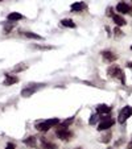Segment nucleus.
Wrapping results in <instances>:
<instances>
[{
  "instance_id": "nucleus-8",
  "label": "nucleus",
  "mask_w": 132,
  "mask_h": 149,
  "mask_svg": "<svg viewBox=\"0 0 132 149\" xmlns=\"http://www.w3.org/2000/svg\"><path fill=\"white\" fill-rule=\"evenodd\" d=\"M111 106H107V104H99L96 107V113L98 115H107V113L111 112Z\"/></svg>"
},
{
  "instance_id": "nucleus-27",
  "label": "nucleus",
  "mask_w": 132,
  "mask_h": 149,
  "mask_svg": "<svg viewBox=\"0 0 132 149\" xmlns=\"http://www.w3.org/2000/svg\"><path fill=\"white\" fill-rule=\"evenodd\" d=\"M75 149H82V148H75Z\"/></svg>"
},
{
  "instance_id": "nucleus-30",
  "label": "nucleus",
  "mask_w": 132,
  "mask_h": 149,
  "mask_svg": "<svg viewBox=\"0 0 132 149\" xmlns=\"http://www.w3.org/2000/svg\"><path fill=\"white\" fill-rule=\"evenodd\" d=\"M0 1H1V0H0Z\"/></svg>"
},
{
  "instance_id": "nucleus-26",
  "label": "nucleus",
  "mask_w": 132,
  "mask_h": 149,
  "mask_svg": "<svg viewBox=\"0 0 132 149\" xmlns=\"http://www.w3.org/2000/svg\"><path fill=\"white\" fill-rule=\"evenodd\" d=\"M128 68H129V69H132V62H129V63H128Z\"/></svg>"
},
{
  "instance_id": "nucleus-17",
  "label": "nucleus",
  "mask_w": 132,
  "mask_h": 149,
  "mask_svg": "<svg viewBox=\"0 0 132 149\" xmlns=\"http://www.w3.org/2000/svg\"><path fill=\"white\" fill-rule=\"evenodd\" d=\"M23 34L25 37H28V38H33V40H42V37L40 36V34H36L33 33V32H23Z\"/></svg>"
},
{
  "instance_id": "nucleus-16",
  "label": "nucleus",
  "mask_w": 132,
  "mask_h": 149,
  "mask_svg": "<svg viewBox=\"0 0 132 149\" xmlns=\"http://www.w3.org/2000/svg\"><path fill=\"white\" fill-rule=\"evenodd\" d=\"M24 144H25V145H28V146H31V148H34V146H36V144H37V140H36V137H34V136H31V137H28V139H25V140H24Z\"/></svg>"
},
{
  "instance_id": "nucleus-20",
  "label": "nucleus",
  "mask_w": 132,
  "mask_h": 149,
  "mask_svg": "<svg viewBox=\"0 0 132 149\" xmlns=\"http://www.w3.org/2000/svg\"><path fill=\"white\" fill-rule=\"evenodd\" d=\"M12 28H13V24H6V25H4V32H6V33H8Z\"/></svg>"
},
{
  "instance_id": "nucleus-14",
  "label": "nucleus",
  "mask_w": 132,
  "mask_h": 149,
  "mask_svg": "<svg viewBox=\"0 0 132 149\" xmlns=\"http://www.w3.org/2000/svg\"><path fill=\"white\" fill-rule=\"evenodd\" d=\"M7 19H8L9 21H19V20H23L24 16L21 13H19V12H11V13L7 16Z\"/></svg>"
},
{
  "instance_id": "nucleus-12",
  "label": "nucleus",
  "mask_w": 132,
  "mask_h": 149,
  "mask_svg": "<svg viewBox=\"0 0 132 149\" xmlns=\"http://www.w3.org/2000/svg\"><path fill=\"white\" fill-rule=\"evenodd\" d=\"M70 8L73 12H82L83 9H86V4H85L83 1H77V3L71 4Z\"/></svg>"
},
{
  "instance_id": "nucleus-23",
  "label": "nucleus",
  "mask_w": 132,
  "mask_h": 149,
  "mask_svg": "<svg viewBox=\"0 0 132 149\" xmlns=\"http://www.w3.org/2000/svg\"><path fill=\"white\" fill-rule=\"evenodd\" d=\"M37 49H45V50H48V49H50V46H41V45H38V46H36Z\"/></svg>"
},
{
  "instance_id": "nucleus-28",
  "label": "nucleus",
  "mask_w": 132,
  "mask_h": 149,
  "mask_svg": "<svg viewBox=\"0 0 132 149\" xmlns=\"http://www.w3.org/2000/svg\"><path fill=\"white\" fill-rule=\"evenodd\" d=\"M108 149H112V148H108Z\"/></svg>"
},
{
  "instance_id": "nucleus-4",
  "label": "nucleus",
  "mask_w": 132,
  "mask_h": 149,
  "mask_svg": "<svg viewBox=\"0 0 132 149\" xmlns=\"http://www.w3.org/2000/svg\"><path fill=\"white\" fill-rule=\"evenodd\" d=\"M132 116V107L131 106H126V107L122 108V111L119 112V116H118V123L120 124H124L129 118Z\"/></svg>"
},
{
  "instance_id": "nucleus-6",
  "label": "nucleus",
  "mask_w": 132,
  "mask_h": 149,
  "mask_svg": "<svg viewBox=\"0 0 132 149\" xmlns=\"http://www.w3.org/2000/svg\"><path fill=\"white\" fill-rule=\"evenodd\" d=\"M116 11L120 15H132V8L129 4H127L126 1H120L116 4Z\"/></svg>"
},
{
  "instance_id": "nucleus-13",
  "label": "nucleus",
  "mask_w": 132,
  "mask_h": 149,
  "mask_svg": "<svg viewBox=\"0 0 132 149\" xmlns=\"http://www.w3.org/2000/svg\"><path fill=\"white\" fill-rule=\"evenodd\" d=\"M19 82V78L15 75H6V79H4V86H12V84L17 83Z\"/></svg>"
},
{
  "instance_id": "nucleus-15",
  "label": "nucleus",
  "mask_w": 132,
  "mask_h": 149,
  "mask_svg": "<svg viewBox=\"0 0 132 149\" xmlns=\"http://www.w3.org/2000/svg\"><path fill=\"white\" fill-rule=\"evenodd\" d=\"M61 25L62 26H66V28H75V24H74V21L73 20H70V19H64V20H61Z\"/></svg>"
},
{
  "instance_id": "nucleus-1",
  "label": "nucleus",
  "mask_w": 132,
  "mask_h": 149,
  "mask_svg": "<svg viewBox=\"0 0 132 149\" xmlns=\"http://www.w3.org/2000/svg\"><path fill=\"white\" fill-rule=\"evenodd\" d=\"M58 124H59V119H57V118L48 119V120H44V121L37 123L36 124V130L40 131V132H46V131H49L50 128L58 125Z\"/></svg>"
},
{
  "instance_id": "nucleus-21",
  "label": "nucleus",
  "mask_w": 132,
  "mask_h": 149,
  "mask_svg": "<svg viewBox=\"0 0 132 149\" xmlns=\"http://www.w3.org/2000/svg\"><path fill=\"white\" fill-rule=\"evenodd\" d=\"M25 69H27V66H16L15 71H23V70H25Z\"/></svg>"
},
{
  "instance_id": "nucleus-2",
  "label": "nucleus",
  "mask_w": 132,
  "mask_h": 149,
  "mask_svg": "<svg viewBox=\"0 0 132 149\" xmlns=\"http://www.w3.org/2000/svg\"><path fill=\"white\" fill-rule=\"evenodd\" d=\"M56 136L59 140L69 141L73 137V132L69 130V127H64V125H61V124H58V128L56 130Z\"/></svg>"
},
{
  "instance_id": "nucleus-5",
  "label": "nucleus",
  "mask_w": 132,
  "mask_h": 149,
  "mask_svg": "<svg viewBox=\"0 0 132 149\" xmlns=\"http://www.w3.org/2000/svg\"><path fill=\"white\" fill-rule=\"evenodd\" d=\"M114 124H115V120H114V119L103 118V119H102V121L99 123V125H98V128H96V130L101 131V132H102V131H108L110 128L114 125Z\"/></svg>"
},
{
  "instance_id": "nucleus-10",
  "label": "nucleus",
  "mask_w": 132,
  "mask_h": 149,
  "mask_svg": "<svg viewBox=\"0 0 132 149\" xmlns=\"http://www.w3.org/2000/svg\"><path fill=\"white\" fill-rule=\"evenodd\" d=\"M110 16L112 17V20L115 21L116 26H124L127 24V21L124 20V17H122L120 15H116V13H110Z\"/></svg>"
},
{
  "instance_id": "nucleus-24",
  "label": "nucleus",
  "mask_w": 132,
  "mask_h": 149,
  "mask_svg": "<svg viewBox=\"0 0 132 149\" xmlns=\"http://www.w3.org/2000/svg\"><path fill=\"white\" fill-rule=\"evenodd\" d=\"M6 149H15V145H13V144L9 143L8 145H7V148H6Z\"/></svg>"
},
{
  "instance_id": "nucleus-29",
  "label": "nucleus",
  "mask_w": 132,
  "mask_h": 149,
  "mask_svg": "<svg viewBox=\"0 0 132 149\" xmlns=\"http://www.w3.org/2000/svg\"><path fill=\"white\" fill-rule=\"evenodd\" d=\"M131 50H132V46H131Z\"/></svg>"
},
{
  "instance_id": "nucleus-18",
  "label": "nucleus",
  "mask_w": 132,
  "mask_h": 149,
  "mask_svg": "<svg viewBox=\"0 0 132 149\" xmlns=\"http://www.w3.org/2000/svg\"><path fill=\"white\" fill-rule=\"evenodd\" d=\"M111 137H112V135H111V132H108L107 135L102 136V137H101V141H102V143H108V141L111 140Z\"/></svg>"
},
{
  "instance_id": "nucleus-22",
  "label": "nucleus",
  "mask_w": 132,
  "mask_h": 149,
  "mask_svg": "<svg viewBox=\"0 0 132 149\" xmlns=\"http://www.w3.org/2000/svg\"><path fill=\"white\" fill-rule=\"evenodd\" d=\"M114 33H115V36H122V32H120V29H119V26H116V28L114 29Z\"/></svg>"
},
{
  "instance_id": "nucleus-3",
  "label": "nucleus",
  "mask_w": 132,
  "mask_h": 149,
  "mask_svg": "<svg viewBox=\"0 0 132 149\" xmlns=\"http://www.w3.org/2000/svg\"><path fill=\"white\" fill-rule=\"evenodd\" d=\"M108 75L111 78H116V79H120L122 83H126V78H124V71L119 68L118 65H114L111 68H108Z\"/></svg>"
},
{
  "instance_id": "nucleus-19",
  "label": "nucleus",
  "mask_w": 132,
  "mask_h": 149,
  "mask_svg": "<svg viewBox=\"0 0 132 149\" xmlns=\"http://www.w3.org/2000/svg\"><path fill=\"white\" fill-rule=\"evenodd\" d=\"M96 121H98V113H96V115L93 113V115L90 116V121H89V124H90V125H94Z\"/></svg>"
},
{
  "instance_id": "nucleus-9",
  "label": "nucleus",
  "mask_w": 132,
  "mask_h": 149,
  "mask_svg": "<svg viewBox=\"0 0 132 149\" xmlns=\"http://www.w3.org/2000/svg\"><path fill=\"white\" fill-rule=\"evenodd\" d=\"M102 57H103V59L107 62H114V61H116V58H118V56H116L115 53H112V52H110V50L102 52Z\"/></svg>"
},
{
  "instance_id": "nucleus-11",
  "label": "nucleus",
  "mask_w": 132,
  "mask_h": 149,
  "mask_svg": "<svg viewBox=\"0 0 132 149\" xmlns=\"http://www.w3.org/2000/svg\"><path fill=\"white\" fill-rule=\"evenodd\" d=\"M41 145H42V148H44V149H57V148H58V146H57V144H54L53 141L46 140V139H44V137L41 139Z\"/></svg>"
},
{
  "instance_id": "nucleus-25",
  "label": "nucleus",
  "mask_w": 132,
  "mask_h": 149,
  "mask_svg": "<svg viewBox=\"0 0 132 149\" xmlns=\"http://www.w3.org/2000/svg\"><path fill=\"white\" fill-rule=\"evenodd\" d=\"M128 149H132V141H131V143L128 144Z\"/></svg>"
},
{
  "instance_id": "nucleus-7",
  "label": "nucleus",
  "mask_w": 132,
  "mask_h": 149,
  "mask_svg": "<svg viewBox=\"0 0 132 149\" xmlns=\"http://www.w3.org/2000/svg\"><path fill=\"white\" fill-rule=\"evenodd\" d=\"M41 86L44 87V84H38V86H32V84H29L28 87H25V88H23V90H21V96H24V98L32 96L40 87H41Z\"/></svg>"
}]
</instances>
